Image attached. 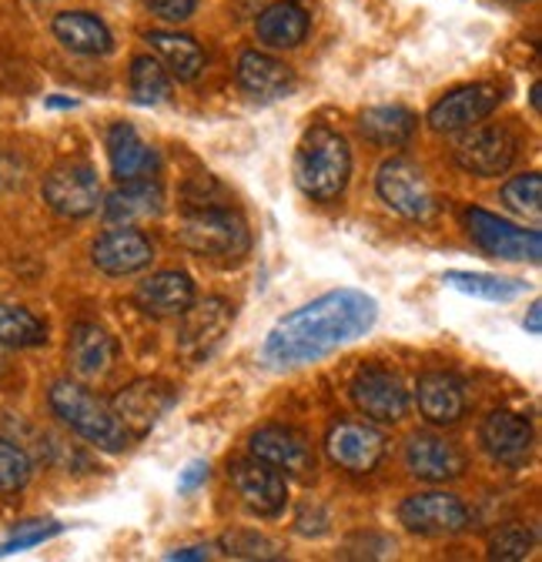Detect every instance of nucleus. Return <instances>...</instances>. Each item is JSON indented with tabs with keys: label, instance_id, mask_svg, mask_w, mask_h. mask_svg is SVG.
<instances>
[{
	"label": "nucleus",
	"instance_id": "obj_17",
	"mask_svg": "<svg viewBox=\"0 0 542 562\" xmlns=\"http://www.w3.org/2000/svg\"><path fill=\"white\" fill-rule=\"evenodd\" d=\"M165 215V188L155 178L121 181L104 198V222L117 228H138Z\"/></svg>",
	"mask_w": 542,
	"mask_h": 562
},
{
	"label": "nucleus",
	"instance_id": "obj_7",
	"mask_svg": "<svg viewBox=\"0 0 542 562\" xmlns=\"http://www.w3.org/2000/svg\"><path fill=\"white\" fill-rule=\"evenodd\" d=\"M235 325V308L225 299H201L181 312L178 328V351L188 366L208 362Z\"/></svg>",
	"mask_w": 542,
	"mask_h": 562
},
{
	"label": "nucleus",
	"instance_id": "obj_8",
	"mask_svg": "<svg viewBox=\"0 0 542 562\" xmlns=\"http://www.w3.org/2000/svg\"><path fill=\"white\" fill-rule=\"evenodd\" d=\"M459 145H455V165L476 178H499L512 168L519 155V137L503 127V124H486V127H468L459 131Z\"/></svg>",
	"mask_w": 542,
	"mask_h": 562
},
{
	"label": "nucleus",
	"instance_id": "obj_24",
	"mask_svg": "<svg viewBox=\"0 0 542 562\" xmlns=\"http://www.w3.org/2000/svg\"><path fill=\"white\" fill-rule=\"evenodd\" d=\"M238 85L245 94L258 101H279L295 88V70L261 50H245L238 57Z\"/></svg>",
	"mask_w": 542,
	"mask_h": 562
},
{
	"label": "nucleus",
	"instance_id": "obj_13",
	"mask_svg": "<svg viewBox=\"0 0 542 562\" xmlns=\"http://www.w3.org/2000/svg\"><path fill=\"white\" fill-rule=\"evenodd\" d=\"M251 456L279 469L282 475L295 482H312L318 472V459L312 442L289 426H264L251 436Z\"/></svg>",
	"mask_w": 542,
	"mask_h": 562
},
{
	"label": "nucleus",
	"instance_id": "obj_3",
	"mask_svg": "<svg viewBox=\"0 0 542 562\" xmlns=\"http://www.w3.org/2000/svg\"><path fill=\"white\" fill-rule=\"evenodd\" d=\"M47 405L67 429L101 452H124L134 442L131 432L121 426V418L114 415V408L81 382L57 379L47 392Z\"/></svg>",
	"mask_w": 542,
	"mask_h": 562
},
{
	"label": "nucleus",
	"instance_id": "obj_16",
	"mask_svg": "<svg viewBox=\"0 0 542 562\" xmlns=\"http://www.w3.org/2000/svg\"><path fill=\"white\" fill-rule=\"evenodd\" d=\"M503 101V91L496 85H465L449 91L442 101L429 111V127L439 134H459L483 124Z\"/></svg>",
	"mask_w": 542,
	"mask_h": 562
},
{
	"label": "nucleus",
	"instance_id": "obj_36",
	"mask_svg": "<svg viewBox=\"0 0 542 562\" xmlns=\"http://www.w3.org/2000/svg\"><path fill=\"white\" fill-rule=\"evenodd\" d=\"M31 472L27 452L0 436V492H21L31 482Z\"/></svg>",
	"mask_w": 542,
	"mask_h": 562
},
{
	"label": "nucleus",
	"instance_id": "obj_9",
	"mask_svg": "<svg viewBox=\"0 0 542 562\" xmlns=\"http://www.w3.org/2000/svg\"><path fill=\"white\" fill-rule=\"evenodd\" d=\"M44 201L60 218H88L101 204V181L98 171L84 161H64L47 171L44 184Z\"/></svg>",
	"mask_w": 542,
	"mask_h": 562
},
{
	"label": "nucleus",
	"instance_id": "obj_33",
	"mask_svg": "<svg viewBox=\"0 0 542 562\" xmlns=\"http://www.w3.org/2000/svg\"><path fill=\"white\" fill-rule=\"evenodd\" d=\"M503 201L516 211V215L539 222V215H542V178L535 171H529V175H519V178L506 181L503 184Z\"/></svg>",
	"mask_w": 542,
	"mask_h": 562
},
{
	"label": "nucleus",
	"instance_id": "obj_28",
	"mask_svg": "<svg viewBox=\"0 0 542 562\" xmlns=\"http://www.w3.org/2000/svg\"><path fill=\"white\" fill-rule=\"evenodd\" d=\"M359 131H362V137L372 140V145L398 151V148H405L416 137L419 117L409 108H402V104H382V108L362 111Z\"/></svg>",
	"mask_w": 542,
	"mask_h": 562
},
{
	"label": "nucleus",
	"instance_id": "obj_22",
	"mask_svg": "<svg viewBox=\"0 0 542 562\" xmlns=\"http://www.w3.org/2000/svg\"><path fill=\"white\" fill-rule=\"evenodd\" d=\"M108 161L117 181L155 178L158 171V151L124 121L108 127Z\"/></svg>",
	"mask_w": 542,
	"mask_h": 562
},
{
	"label": "nucleus",
	"instance_id": "obj_20",
	"mask_svg": "<svg viewBox=\"0 0 542 562\" xmlns=\"http://www.w3.org/2000/svg\"><path fill=\"white\" fill-rule=\"evenodd\" d=\"M479 442H483V449L496 462H503V465H522L529 459V452H532V426H529V418H522L516 412L496 408L483 422Z\"/></svg>",
	"mask_w": 542,
	"mask_h": 562
},
{
	"label": "nucleus",
	"instance_id": "obj_34",
	"mask_svg": "<svg viewBox=\"0 0 542 562\" xmlns=\"http://www.w3.org/2000/svg\"><path fill=\"white\" fill-rule=\"evenodd\" d=\"M225 555L232 559H279L282 555V546L275 539H268L255 529H238V532H228L222 542Z\"/></svg>",
	"mask_w": 542,
	"mask_h": 562
},
{
	"label": "nucleus",
	"instance_id": "obj_14",
	"mask_svg": "<svg viewBox=\"0 0 542 562\" xmlns=\"http://www.w3.org/2000/svg\"><path fill=\"white\" fill-rule=\"evenodd\" d=\"M228 479L238 492V499L255 513V516H282L289 506V482L279 469H271L261 459H238L228 469Z\"/></svg>",
	"mask_w": 542,
	"mask_h": 562
},
{
	"label": "nucleus",
	"instance_id": "obj_37",
	"mask_svg": "<svg viewBox=\"0 0 542 562\" xmlns=\"http://www.w3.org/2000/svg\"><path fill=\"white\" fill-rule=\"evenodd\" d=\"M57 532H60V522H24V526L14 529L11 539L0 542V555H11V552L41 546L44 539H50V536H57Z\"/></svg>",
	"mask_w": 542,
	"mask_h": 562
},
{
	"label": "nucleus",
	"instance_id": "obj_40",
	"mask_svg": "<svg viewBox=\"0 0 542 562\" xmlns=\"http://www.w3.org/2000/svg\"><path fill=\"white\" fill-rule=\"evenodd\" d=\"M212 546H188V549H174V552H168V559H178V562H184V559H212Z\"/></svg>",
	"mask_w": 542,
	"mask_h": 562
},
{
	"label": "nucleus",
	"instance_id": "obj_15",
	"mask_svg": "<svg viewBox=\"0 0 542 562\" xmlns=\"http://www.w3.org/2000/svg\"><path fill=\"white\" fill-rule=\"evenodd\" d=\"M398 522L416 536H459L468 529V509L452 492H416L398 506Z\"/></svg>",
	"mask_w": 542,
	"mask_h": 562
},
{
	"label": "nucleus",
	"instance_id": "obj_18",
	"mask_svg": "<svg viewBox=\"0 0 542 562\" xmlns=\"http://www.w3.org/2000/svg\"><path fill=\"white\" fill-rule=\"evenodd\" d=\"M91 261L114 278L145 271L155 261V245L138 228H111L91 245Z\"/></svg>",
	"mask_w": 542,
	"mask_h": 562
},
{
	"label": "nucleus",
	"instance_id": "obj_26",
	"mask_svg": "<svg viewBox=\"0 0 542 562\" xmlns=\"http://www.w3.org/2000/svg\"><path fill=\"white\" fill-rule=\"evenodd\" d=\"M308 31L312 18L298 0H279V4L264 8L255 21L258 41L271 50H295L308 37Z\"/></svg>",
	"mask_w": 542,
	"mask_h": 562
},
{
	"label": "nucleus",
	"instance_id": "obj_38",
	"mask_svg": "<svg viewBox=\"0 0 542 562\" xmlns=\"http://www.w3.org/2000/svg\"><path fill=\"white\" fill-rule=\"evenodd\" d=\"M148 11L168 24H181L197 11V0H148Z\"/></svg>",
	"mask_w": 542,
	"mask_h": 562
},
{
	"label": "nucleus",
	"instance_id": "obj_43",
	"mask_svg": "<svg viewBox=\"0 0 542 562\" xmlns=\"http://www.w3.org/2000/svg\"><path fill=\"white\" fill-rule=\"evenodd\" d=\"M539 91H542V88H539V81H535V85H532V108H535V111H539Z\"/></svg>",
	"mask_w": 542,
	"mask_h": 562
},
{
	"label": "nucleus",
	"instance_id": "obj_41",
	"mask_svg": "<svg viewBox=\"0 0 542 562\" xmlns=\"http://www.w3.org/2000/svg\"><path fill=\"white\" fill-rule=\"evenodd\" d=\"M526 331H529V335H539V331H542V305H539V302H532V305H529Z\"/></svg>",
	"mask_w": 542,
	"mask_h": 562
},
{
	"label": "nucleus",
	"instance_id": "obj_19",
	"mask_svg": "<svg viewBox=\"0 0 542 562\" xmlns=\"http://www.w3.org/2000/svg\"><path fill=\"white\" fill-rule=\"evenodd\" d=\"M405 465L422 482H452L468 469V456L442 436H413L405 446Z\"/></svg>",
	"mask_w": 542,
	"mask_h": 562
},
{
	"label": "nucleus",
	"instance_id": "obj_35",
	"mask_svg": "<svg viewBox=\"0 0 542 562\" xmlns=\"http://www.w3.org/2000/svg\"><path fill=\"white\" fill-rule=\"evenodd\" d=\"M532 546H535V532L522 522H509V526H499V532H493L489 555L516 562V559H526L532 552Z\"/></svg>",
	"mask_w": 542,
	"mask_h": 562
},
{
	"label": "nucleus",
	"instance_id": "obj_12",
	"mask_svg": "<svg viewBox=\"0 0 542 562\" xmlns=\"http://www.w3.org/2000/svg\"><path fill=\"white\" fill-rule=\"evenodd\" d=\"M174 402H178V392L168 382H161V379H138V382L124 385L114 395L111 408L121 418V426L131 432V439H142L171 412Z\"/></svg>",
	"mask_w": 542,
	"mask_h": 562
},
{
	"label": "nucleus",
	"instance_id": "obj_27",
	"mask_svg": "<svg viewBox=\"0 0 542 562\" xmlns=\"http://www.w3.org/2000/svg\"><path fill=\"white\" fill-rule=\"evenodd\" d=\"M54 37L75 54H84V57H104L114 50V37L108 31V24L98 18V14H88V11H64L54 18L50 24Z\"/></svg>",
	"mask_w": 542,
	"mask_h": 562
},
{
	"label": "nucleus",
	"instance_id": "obj_21",
	"mask_svg": "<svg viewBox=\"0 0 542 562\" xmlns=\"http://www.w3.org/2000/svg\"><path fill=\"white\" fill-rule=\"evenodd\" d=\"M114 359H117V345L101 325L78 322L71 328V338H67V362H71V372L81 382L104 379L111 372Z\"/></svg>",
	"mask_w": 542,
	"mask_h": 562
},
{
	"label": "nucleus",
	"instance_id": "obj_6",
	"mask_svg": "<svg viewBox=\"0 0 542 562\" xmlns=\"http://www.w3.org/2000/svg\"><path fill=\"white\" fill-rule=\"evenodd\" d=\"M462 222L468 228V238L476 241L486 255L503 258V261H529L539 265L542 258V235L535 228L512 225L509 218H499L486 207H465Z\"/></svg>",
	"mask_w": 542,
	"mask_h": 562
},
{
	"label": "nucleus",
	"instance_id": "obj_5",
	"mask_svg": "<svg viewBox=\"0 0 542 562\" xmlns=\"http://www.w3.org/2000/svg\"><path fill=\"white\" fill-rule=\"evenodd\" d=\"M375 191L382 198V204L388 211H395L398 218H409V222H429L439 201L422 175V168L409 158H388L382 161L379 175H375Z\"/></svg>",
	"mask_w": 542,
	"mask_h": 562
},
{
	"label": "nucleus",
	"instance_id": "obj_44",
	"mask_svg": "<svg viewBox=\"0 0 542 562\" xmlns=\"http://www.w3.org/2000/svg\"><path fill=\"white\" fill-rule=\"evenodd\" d=\"M4 369H8V359H4V351H0V375H4Z\"/></svg>",
	"mask_w": 542,
	"mask_h": 562
},
{
	"label": "nucleus",
	"instance_id": "obj_32",
	"mask_svg": "<svg viewBox=\"0 0 542 562\" xmlns=\"http://www.w3.org/2000/svg\"><path fill=\"white\" fill-rule=\"evenodd\" d=\"M131 98L138 104H161L171 98V75L158 57L142 54L131 60Z\"/></svg>",
	"mask_w": 542,
	"mask_h": 562
},
{
	"label": "nucleus",
	"instance_id": "obj_2",
	"mask_svg": "<svg viewBox=\"0 0 542 562\" xmlns=\"http://www.w3.org/2000/svg\"><path fill=\"white\" fill-rule=\"evenodd\" d=\"M352 178V151L349 140L328 124H315L302 134L295 151V184L312 201H335L342 198Z\"/></svg>",
	"mask_w": 542,
	"mask_h": 562
},
{
	"label": "nucleus",
	"instance_id": "obj_10",
	"mask_svg": "<svg viewBox=\"0 0 542 562\" xmlns=\"http://www.w3.org/2000/svg\"><path fill=\"white\" fill-rule=\"evenodd\" d=\"M352 402L355 408L372 418V422H382V426H395L405 415H409V389H405L402 375L385 369V366H365L355 372L352 379Z\"/></svg>",
	"mask_w": 542,
	"mask_h": 562
},
{
	"label": "nucleus",
	"instance_id": "obj_23",
	"mask_svg": "<svg viewBox=\"0 0 542 562\" xmlns=\"http://www.w3.org/2000/svg\"><path fill=\"white\" fill-rule=\"evenodd\" d=\"M416 402L422 418L432 426H455L468 408L465 385L452 372H426L416 385Z\"/></svg>",
	"mask_w": 542,
	"mask_h": 562
},
{
	"label": "nucleus",
	"instance_id": "obj_42",
	"mask_svg": "<svg viewBox=\"0 0 542 562\" xmlns=\"http://www.w3.org/2000/svg\"><path fill=\"white\" fill-rule=\"evenodd\" d=\"M75 104H78V101H71V98H60V94L47 101V108H75Z\"/></svg>",
	"mask_w": 542,
	"mask_h": 562
},
{
	"label": "nucleus",
	"instance_id": "obj_29",
	"mask_svg": "<svg viewBox=\"0 0 542 562\" xmlns=\"http://www.w3.org/2000/svg\"><path fill=\"white\" fill-rule=\"evenodd\" d=\"M148 44L161 54L168 75L178 78L181 85H191L201 70H205V50L201 44L188 34H174V31H151Z\"/></svg>",
	"mask_w": 542,
	"mask_h": 562
},
{
	"label": "nucleus",
	"instance_id": "obj_4",
	"mask_svg": "<svg viewBox=\"0 0 542 562\" xmlns=\"http://www.w3.org/2000/svg\"><path fill=\"white\" fill-rule=\"evenodd\" d=\"M178 245L197 258L241 261L251 251V232L235 207L205 204V207H191L178 222Z\"/></svg>",
	"mask_w": 542,
	"mask_h": 562
},
{
	"label": "nucleus",
	"instance_id": "obj_39",
	"mask_svg": "<svg viewBox=\"0 0 542 562\" xmlns=\"http://www.w3.org/2000/svg\"><path fill=\"white\" fill-rule=\"evenodd\" d=\"M205 482H208V462H191L178 479V492H194L197 485H205Z\"/></svg>",
	"mask_w": 542,
	"mask_h": 562
},
{
	"label": "nucleus",
	"instance_id": "obj_11",
	"mask_svg": "<svg viewBox=\"0 0 542 562\" xmlns=\"http://www.w3.org/2000/svg\"><path fill=\"white\" fill-rule=\"evenodd\" d=\"M388 439L382 429H375L372 422H335L325 436V452L328 459L346 469L352 475H369L375 472V465L385 459Z\"/></svg>",
	"mask_w": 542,
	"mask_h": 562
},
{
	"label": "nucleus",
	"instance_id": "obj_31",
	"mask_svg": "<svg viewBox=\"0 0 542 562\" xmlns=\"http://www.w3.org/2000/svg\"><path fill=\"white\" fill-rule=\"evenodd\" d=\"M44 341L47 325L34 312L0 302V348H37Z\"/></svg>",
	"mask_w": 542,
	"mask_h": 562
},
{
	"label": "nucleus",
	"instance_id": "obj_25",
	"mask_svg": "<svg viewBox=\"0 0 542 562\" xmlns=\"http://www.w3.org/2000/svg\"><path fill=\"white\" fill-rule=\"evenodd\" d=\"M194 302V281L184 271H158L134 289V305L155 318H178Z\"/></svg>",
	"mask_w": 542,
	"mask_h": 562
},
{
	"label": "nucleus",
	"instance_id": "obj_30",
	"mask_svg": "<svg viewBox=\"0 0 542 562\" xmlns=\"http://www.w3.org/2000/svg\"><path fill=\"white\" fill-rule=\"evenodd\" d=\"M445 285H452L462 295L483 299V302H512L526 292V281L486 274V271H445Z\"/></svg>",
	"mask_w": 542,
	"mask_h": 562
},
{
	"label": "nucleus",
	"instance_id": "obj_1",
	"mask_svg": "<svg viewBox=\"0 0 542 562\" xmlns=\"http://www.w3.org/2000/svg\"><path fill=\"white\" fill-rule=\"evenodd\" d=\"M375 318H379V305L372 295L359 289H338L289 312L268 331L261 356L275 369L315 366L328 359L331 351L365 338Z\"/></svg>",
	"mask_w": 542,
	"mask_h": 562
}]
</instances>
